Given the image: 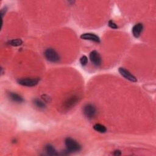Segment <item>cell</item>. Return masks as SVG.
Returning <instances> with one entry per match:
<instances>
[{
    "label": "cell",
    "instance_id": "1",
    "mask_svg": "<svg viewBox=\"0 0 156 156\" xmlns=\"http://www.w3.org/2000/svg\"><path fill=\"white\" fill-rule=\"evenodd\" d=\"M64 143L66 149V151L68 154L79 152L81 150L80 144L74 138L67 137L65 138Z\"/></svg>",
    "mask_w": 156,
    "mask_h": 156
},
{
    "label": "cell",
    "instance_id": "2",
    "mask_svg": "<svg viewBox=\"0 0 156 156\" xmlns=\"http://www.w3.org/2000/svg\"><path fill=\"white\" fill-rule=\"evenodd\" d=\"M45 58L51 63H57L60 61V57L58 52L53 48H47L44 52Z\"/></svg>",
    "mask_w": 156,
    "mask_h": 156
},
{
    "label": "cell",
    "instance_id": "3",
    "mask_svg": "<svg viewBox=\"0 0 156 156\" xmlns=\"http://www.w3.org/2000/svg\"><path fill=\"white\" fill-rule=\"evenodd\" d=\"M84 116L89 119H91L95 117L97 113V109L96 107L92 104H87L82 109Z\"/></svg>",
    "mask_w": 156,
    "mask_h": 156
},
{
    "label": "cell",
    "instance_id": "4",
    "mask_svg": "<svg viewBox=\"0 0 156 156\" xmlns=\"http://www.w3.org/2000/svg\"><path fill=\"white\" fill-rule=\"evenodd\" d=\"M40 81L39 78H22L17 80L18 84L24 87H34L37 85Z\"/></svg>",
    "mask_w": 156,
    "mask_h": 156
},
{
    "label": "cell",
    "instance_id": "5",
    "mask_svg": "<svg viewBox=\"0 0 156 156\" xmlns=\"http://www.w3.org/2000/svg\"><path fill=\"white\" fill-rule=\"evenodd\" d=\"M89 58L91 63L96 67H99L102 65V57L100 54L96 50L90 52Z\"/></svg>",
    "mask_w": 156,
    "mask_h": 156
},
{
    "label": "cell",
    "instance_id": "6",
    "mask_svg": "<svg viewBox=\"0 0 156 156\" xmlns=\"http://www.w3.org/2000/svg\"><path fill=\"white\" fill-rule=\"evenodd\" d=\"M118 72L126 79H127L132 82H137L136 77L135 76H133L130 72H129L126 68H124L123 67H119L118 68Z\"/></svg>",
    "mask_w": 156,
    "mask_h": 156
},
{
    "label": "cell",
    "instance_id": "7",
    "mask_svg": "<svg viewBox=\"0 0 156 156\" xmlns=\"http://www.w3.org/2000/svg\"><path fill=\"white\" fill-rule=\"evenodd\" d=\"M80 37L83 40L91 41L97 43H99L101 42L99 37L93 33H83L80 35Z\"/></svg>",
    "mask_w": 156,
    "mask_h": 156
},
{
    "label": "cell",
    "instance_id": "8",
    "mask_svg": "<svg viewBox=\"0 0 156 156\" xmlns=\"http://www.w3.org/2000/svg\"><path fill=\"white\" fill-rule=\"evenodd\" d=\"M143 30V24L141 23H138L135 24L132 29V33L133 36L135 38H138L141 35L142 31Z\"/></svg>",
    "mask_w": 156,
    "mask_h": 156
},
{
    "label": "cell",
    "instance_id": "9",
    "mask_svg": "<svg viewBox=\"0 0 156 156\" xmlns=\"http://www.w3.org/2000/svg\"><path fill=\"white\" fill-rule=\"evenodd\" d=\"M9 98L10 99H11L13 102L16 103H22L24 102V99L21 96H20L19 94H17L14 92H9L8 93Z\"/></svg>",
    "mask_w": 156,
    "mask_h": 156
},
{
    "label": "cell",
    "instance_id": "10",
    "mask_svg": "<svg viewBox=\"0 0 156 156\" xmlns=\"http://www.w3.org/2000/svg\"><path fill=\"white\" fill-rule=\"evenodd\" d=\"M44 150L46 154L49 155H57L58 153L55 147L51 144H48L44 147Z\"/></svg>",
    "mask_w": 156,
    "mask_h": 156
},
{
    "label": "cell",
    "instance_id": "11",
    "mask_svg": "<svg viewBox=\"0 0 156 156\" xmlns=\"http://www.w3.org/2000/svg\"><path fill=\"white\" fill-rule=\"evenodd\" d=\"M93 129L98 132H99V133H105L107 132V128L106 127L103 125V124H99V123H96L95 124L93 127Z\"/></svg>",
    "mask_w": 156,
    "mask_h": 156
},
{
    "label": "cell",
    "instance_id": "12",
    "mask_svg": "<svg viewBox=\"0 0 156 156\" xmlns=\"http://www.w3.org/2000/svg\"><path fill=\"white\" fill-rule=\"evenodd\" d=\"M77 97L72 96L66 100L65 104L66 108H70L71 107L74 106L75 104L77 103Z\"/></svg>",
    "mask_w": 156,
    "mask_h": 156
},
{
    "label": "cell",
    "instance_id": "13",
    "mask_svg": "<svg viewBox=\"0 0 156 156\" xmlns=\"http://www.w3.org/2000/svg\"><path fill=\"white\" fill-rule=\"evenodd\" d=\"M33 104L35 107H37L40 109H43L46 107L45 102L43 100H41L37 98L34 99L33 100Z\"/></svg>",
    "mask_w": 156,
    "mask_h": 156
},
{
    "label": "cell",
    "instance_id": "14",
    "mask_svg": "<svg viewBox=\"0 0 156 156\" xmlns=\"http://www.w3.org/2000/svg\"><path fill=\"white\" fill-rule=\"evenodd\" d=\"M7 43L12 46H19L23 44V41L21 39H12L8 41Z\"/></svg>",
    "mask_w": 156,
    "mask_h": 156
},
{
    "label": "cell",
    "instance_id": "15",
    "mask_svg": "<svg viewBox=\"0 0 156 156\" xmlns=\"http://www.w3.org/2000/svg\"><path fill=\"white\" fill-rule=\"evenodd\" d=\"M88 57L85 55H82L80 58H79V62L80 63V65L83 66H86L88 63Z\"/></svg>",
    "mask_w": 156,
    "mask_h": 156
},
{
    "label": "cell",
    "instance_id": "16",
    "mask_svg": "<svg viewBox=\"0 0 156 156\" xmlns=\"http://www.w3.org/2000/svg\"><path fill=\"white\" fill-rule=\"evenodd\" d=\"M108 26L109 27H110L113 29H116L118 28V25L112 20H110L108 21Z\"/></svg>",
    "mask_w": 156,
    "mask_h": 156
},
{
    "label": "cell",
    "instance_id": "17",
    "mask_svg": "<svg viewBox=\"0 0 156 156\" xmlns=\"http://www.w3.org/2000/svg\"><path fill=\"white\" fill-rule=\"evenodd\" d=\"M121 154V151L119 150H115L113 153V155H120Z\"/></svg>",
    "mask_w": 156,
    "mask_h": 156
}]
</instances>
